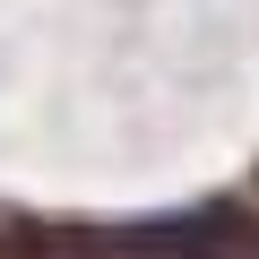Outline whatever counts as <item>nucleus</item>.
I'll list each match as a JSON object with an SVG mask.
<instances>
[{
    "mask_svg": "<svg viewBox=\"0 0 259 259\" xmlns=\"http://www.w3.org/2000/svg\"><path fill=\"white\" fill-rule=\"evenodd\" d=\"M216 225H225L216 207L207 216H164L156 233H112L95 259H216Z\"/></svg>",
    "mask_w": 259,
    "mask_h": 259,
    "instance_id": "1",
    "label": "nucleus"
}]
</instances>
